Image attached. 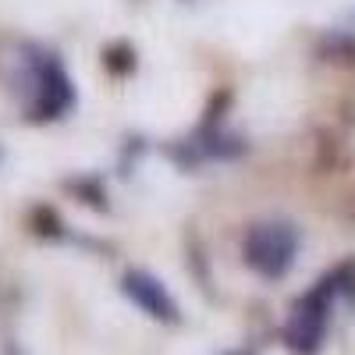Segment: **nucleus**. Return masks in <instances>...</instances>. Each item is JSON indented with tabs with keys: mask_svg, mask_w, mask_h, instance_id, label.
<instances>
[{
	"mask_svg": "<svg viewBox=\"0 0 355 355\" xmlns=\"http://www.w3.org/2000/svg\"><path fill=\"white\" fill-rule=\"evenodd\" d=\"M334 295H341V281L338 270L327 274L313 291H306L299 302H295L291 316H288V327H284V341L291 352L299 355H313L323 341V331H327V316H331V302Z\"/></svg>",
	"mask_w": 355,
	"mask_h": 355,
	"instance_id": "f257e3e1",
	"label": "nucleus"
},
{
	"mask_svg": "<svg viewBox=\"0 0 355 355\" xmlns=\"http://www.w3.org/2000/svg\"><path fill=\"white\" fill-rule=\"evenodd\" d=\"M295 249H299V231L288 220H263L245 234V263L270 281L288 274Z\"/></svg>",
	"mask_w": 355,
	"mask_h": 355,
	"instance_id": "f03ea898",
	"label": "nucleus"
},
{
	"mask_svg": "<svg viewBox=\"0 0 355 355\" xmlns=\"http://www.w3.org/2000/svg\"><path fill=\"white\" fill-rule=\"evenodd\" d=\"M28 82H33L28 117H61L75 103L71 78L64 75L61 61L46 50H36L33 57H28Z\"/></svg>",
	"mask_w": 355,
	"mask_h": 355,
	"instance_id": "7ed1b4c3",
	"label": "nucleus"
},
{
	"mask_svg": "<svg viewBox=\"0 0 355 355\" xmlns=\"http://www.w3.org/2000/svg\"><path fill=\"white\" fill-rule=\"evenodd\" d=\"M121 288H125L128 299H132L139 309H146L150 316L167 320V323H174V320H178V306H174V299H171L167 288H164L153 274H146V270H132V274H125Z\"/></svg>",
	"mask_w": 355,
	"mask_h": 355,
	"instance_id": "20e7f679",
	"label": "nucleus"
},
{
	"mask_svg": "<svg viewBox=\"0 0 355 355\" xmlns=\"http://www.w3.org/2000/svg\"><path fill=\"white\" fill-rule=\"evenodd\" d=\"M0 157H4V153H0Z\"/></svg>",
	"mask_w": 355,
	"mask_h": 355,
	"instance_id": "39448f33",
	"label": "nucleus"
}]
</instances>
